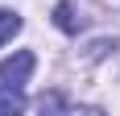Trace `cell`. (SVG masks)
Here are the masks:
<instances>
[{
    "label": "cell",
    "instance_id": "cell-1",
    "mask_svg": "<svg viewBox=\"0 0 120 116\" xmlns=\"http://www.w3.org/2000/svg\"><path fill=\"white\" fill-rule=\"evenodd\" d=\"M33 66H37L33 50H17L12 58H4V62H0V83H8V87H25V83H29V75H33Z\"/></svg>",
    "mask_w": 120,
    "mask_h": 116
},
{
    "label": "cell",
    "instance_id": "cell-2",
    "mask_svg": "<svg viewBox=\"0 0 120 116\" xmlns=\"http://www.w3.org/2000/svg\"><path fill=\"white\" fill-rule=\"evenodd\" d=\"M54 25H58L62 33H79V29H83V17L75 12V4H71V0H62L58 8H54Z\"/></svg>",
    "mask_w": 120,
    "mask_h": 116
},
{
    "label": "cell",
    "instance_id": "cell-3",
    "mask_svg": "<svg viewBox=\"0 0 120 116\" xmlns=\"http://www.w3.org/2000/svg\"><path fill=\"white\" fill-rule=\"evenodd\" d=\"M8 112H25V100H21V87H0V116H8Z\"/></svg>",
    "mask_w": 120,
    "mask_h": 116
},
{
    "label": "cell",
    "instance_id": "cell-5",
    "mask_svg": "<svg viewBox=\"0 0 120 116\" xmlns=\"http://www.w3.org/2000/svg\"><path fill=\"white\" fill-rule=\"evenodd\" d=\"M37 108H41V112H62V108H66V100H62V95H41V100H37Z\"/></svg>",
    "mask_w": 120,
    "mask_h": 116
},
{
    "label": "cell",
    "instance_id": "cell-4",
    "mask_svg": "<svg viewBox=\"0 0 120 116\" xmlns=\"http://www.w3.org/2000/svg\"><path fill=\"white\" fill-rule=\"evenodd\" d=\"M12 33H21V17H17V12H8V8H0V46H4Z\"/></svg>",
    "mask_w": 120,
    "mask_h": 116
}]
</instances>
